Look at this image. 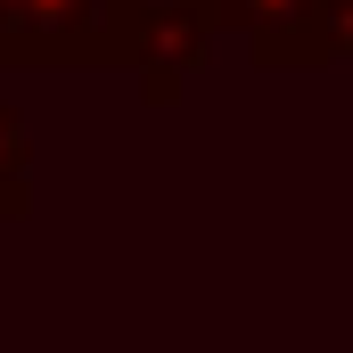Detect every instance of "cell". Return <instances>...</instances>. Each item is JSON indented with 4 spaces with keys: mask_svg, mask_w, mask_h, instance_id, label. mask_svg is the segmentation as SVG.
I'll use <instances>...</instances> for the list:
<instances>
[{
    "mask_svg": "<svg viewBox=\"0 0 353 353\" xmlns=\"http://www.w3.org/2000/svg\"><path fill=\"white\" fill-rule=\"evenodd\" d=\"M255 41L263 58H312L329 50V0H222Z\"/></svg>",
    "mask_w": 353,
    "mask_h": 353,
    "instance_id": "1",
    "label": "cell"
}]
</instances>
